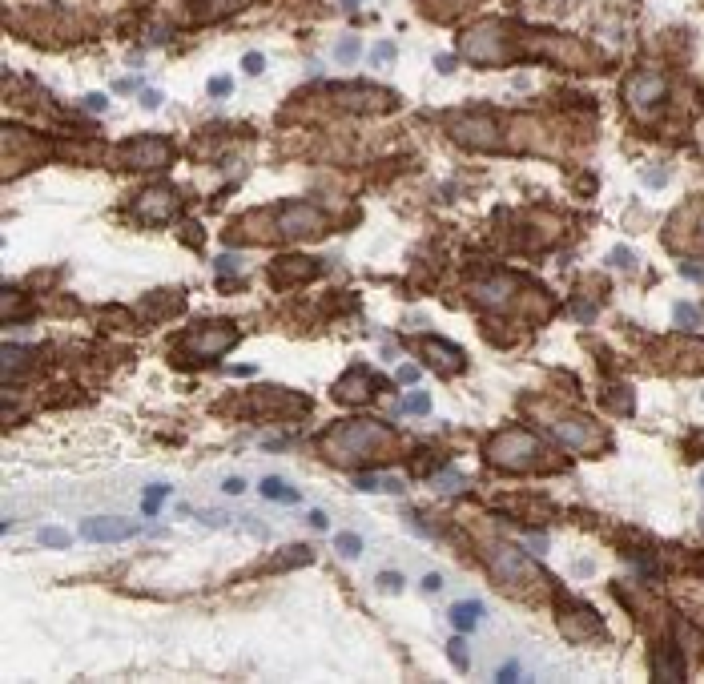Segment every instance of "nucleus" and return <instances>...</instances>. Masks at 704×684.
Segmentation results:
<instances>
[{
  "label": "nucleus",
  "instance_id": "f257e3e1",
  "mask_svg": "<svg viewBox=\"0 0 704 684\" xmlns=\"http://www.w3.org/2000/svg\"><path fill=\"white\" fill-rule=\"evenodd\" d=\"M391 447H395L391 427L371 423V419H346V423L330 427L326 435H322V451H326L334 463H346V467L378 463Z\"/></svg>",
  "mask_w": 704,
  "mask_h": 684
},
{
  "label": "nucleus",
  "instance_id": "f03ea898",
  "mask_svg": "<svg viewBox=\"0 0 704 684\" xmlns=\"http://www.w3.org/2000/svg\"><path fill=\"white\" fill-rule=\"evenodd\" d=\"M540 439L527 435V431H499L491 443H487V463L491 467H503V471H527L540 463Z\"/></svg>",
  "mask_w": 704,
  "mask_h": 684
},
{
  "label": "nucleus",
  "instance_id": "7ed1b4c3",
  "mask_svg": "<svg viewBox=\"0 0 704 684\" xmlns=\"http://www.w3.org/2000/svg\"><path fill=\"white\" fill-rule=\"evenodd\" d=\"M503 28L495 21L487 24H475L471 32H463V41H459V52L475 61V65H499V61H507V45H503Z\"/></svg>",
  "mask_w": 704,
  "mask_h": 684
},
{
  "label": "nucleus",
  "instance_id": "20e7f679",
  "mask_svg": "<svg viewBox=\"0 0 704 684\" xmlns=\"http://www.w3.org/2000/svg\"><path fill=\"white\" fill-rule=\"evenodd\" d=\"M326 226V217L318 206H310V202H290V206H282L278 210V234L282 237H310L318 234Z\"/></svg>",
  "mask_w": 704,
  "mask_h": 684
},
{
  "label": "nucleus",
  "instance_id": "39448f33",
  "mask_svg": "<svg viewBox=\"0 0 704 684\" xmlns=\"http://www.w3.org/2000/svg\"><path fill=\"white\" fill-rule=\"evenodd\" d=\"M487 567H491V576L499 584H511V580H531L536 576V564L511 547V543H495L491 551H487Z\"/></svg>",
  "mask_w": 704,
  "mask_h": 684
},
{
  "label": "nucleus",
  "instance_id": "423d86ee",
  "mask_svg": "<svg viewBox=\"0 0 704 684\" xmlns=\"http://www.w3.org/2000/svg\"><path fill=\"white\" fill-rule=\"evenodd\" d=\"M237 326H230V322H222V326H202V331H193L186 338V351L197 354V358H217V354L234 351L237 346Z\"/></svg>",
  "mask_w": 704,
  "mask_h": 684
},
{
  "label": "nucleus",
  "instance_id": "0eeeda50",
  "mask_svg": "<svg viewBox=\"0 0 704 684\" xmlns=\"http://www.w3.org/2000/svg\"><path fill=\"white\" fill-rule=\"evenodd\" d=\"M668 93V81L660 77V72H632L628 81H624V97H628V105H632L636 113H652V105H656L660 97Z\"/></svg>",
  "mask_w": 704,
  "mask_h": 684
},
{
  "label": "nucleus",
  "instance_id": "6e6552de",
  "mask_svg": "<svg viewBox=\"0 0 704 684\" xmlns=\"http://www.w3.org/2000/svg\"><path fill=\"white\" fill-rule=\"evenodd\" d=\"M169 141H162V137H133V141L121 145V157L129 162L133 169H157L169 162Z\"/></svg>",
  "mask_w": 704,
  "mask_h": 684
},
{
  "label": "nucleus",
  "instance_id": "1a4fd4ad",
  "mask_svg": "<svg viewBox=\"0 0 704 684\" xmlns=\"http://www.w3.org/2000/svg\"><path fill=\"white\" fill-rule=\"evenodd\" d=\"M173 213H177V197H173V189H145L137 202H133V217H137V222H149V226L169 222Z\"/></svg>",
  "mask_w": 704,
  "mask_h": 684
},
{
  "label": "nucleus",
  "instance_id": "9d476101",
  "mask_svg": "<svg viewBox=\"0 0 704 684\" xmlns=\"http://www.w3.org/2000/svg\"><path fill=\"white\" fill-rule=\"evenodd\" d=\"M137 527L133 523H125V519H117V516H93V519H85L81 523V536L85 540H93V543H113V540H129Z\"/></svg>",
  "mask_w": 704,
  "mask_h": 684
},
{
  "label": "nucleus",
  "instance_id": "9b49d317",
  "mask_svg": "<svg viewBox=\"0 0 704 684\" xmlns=\"http://www.w3.org/2000/svg\"><path fill=\"white\" fill-rule=\"evenodd\" d=\"M475 302L487 310H499L511 302V294H516V278H507V274H491V278H483V282H475Z\"/></svg>",
  "mask_w": 704,
  "mask_h": 684
},
{
  "label": "nucleus",
  "instance_id": "f8f14e48",
  "mask_svg": "<svg viewBox=\"0 0 704 684\" xmlns=\"http://www.w3.org/2000/svg\"><path fill=\"white\" fill-rule=\"evenodd\" d=\"M459 141H467V145H479V149H499V133H495V125L487 117H459L455 121V129H451Z\"/></svg>",
  "mask_w": 704,
  "mask_h": 684
},
{
  "label": "nucleus",
  "instance_id": "ddd939ff",
  "mask_svg": "<svg viewBox=\"0 0 704 684\" xmlns=\"http://www.w3.org/2000/svg\"><path fill=\"white\" fill-rule=\"evenodd\" d=\"M551 435H556L567 451H587L596 443V431H591L584 419H556V423H551Z\"/></svg>",
  "mask_w": 704,
  "mask_h": 684
},
{
  "label": "nucleus",
  "instance_id": "4468645a",
  "mask_svg": "<svg viewBox=\"0 0 704 684\" xmlns=\"http://www.w3.org/2000/svg\"><path fill=\"white\" fill-rule=\"evenodd\" d=\"M334 395H338L342 402H366L371 395H375V378L366 375L362 367H354L351 375L338 382V391H334Z\"/></svg>",
  "mask_w": 704,
  "mask_h": 684
},
{
  "label": "nucleus",
  "instance_id": "2eb2a0df",
  "mask_svg": "<svg viewBox=\"0 0 704 684\" xmlns=\"http://www.w3.org/2000/svg\"><path fill=\"white\" fill-rule=\"evenodd\" d=\"M422 351L431 354V362H435L439 371H463V354H459V346H447L443 338H427Z\"/></svg>",
  "mask_w": 704,
  "mask_h": 684
},
{
  "label": "nucleus",
  "instance_id": "dca6fc26",
  "mask_svg": "<svg viewBox=\"0 0 704 684\" xmlns=\"http://www.w3.org/2000/svg\"><path fill=\"white\" fill-rule=\"evenodd\" d=\"M479 620H483V604H475V600H459V604L451 608V624H455L459 632H471Z\"/></svg>",
  "mask_w": 704,
  "mask_h": 684
},
{
  "label": "nucleus",
  "instance_id": "f3484780",
  "mask_svg": "<svg viewBox=\"0 0 704 684\" xmlns=\"http://www.w3.org/2000/svg\"><path fill=\"white\" fill-rule=\"evenodd\" d=\"M354 487H358V491H391V496H399L402 491L399 479H371V475H358Z\"/></svg>",
  "mask_w": 704,
  "mask_h": 684
},
{
  "label": "nucleus",
  "instance_id": "a211bd4d",
  "mask_svg": "<svg viewBox=\"0 0 704 684\" xmlns=\"http://www.w3.org/2000/svg\"><path fill=\"white\" fill-rule=\"evenodd\" d=\"M262 496L278 499V503H298V491H294V487H286L282 479H266V483H262Z\"/></svg>",
  "mask_w": 704,
  "mask_h": 684
},
{
  "label": "nucleus",
  "instance_id": "6ab92c4d",
  "mask_svg": "<svg viewBox=\"0 0 704 684\" xmlns=\"http://www.w3.org/2000/svg\"><path fill=\"white\" fill-rule=\"evenodd\" d=\"M672 314H676V322H681L684 331H696V326L704 322V318H701V310L692 306V302H676V306H672Z\"/></svg>",
  "mask_w": 704,
  "mask_h": 684
},
{
  "label": "nucleus",
  "instance_id": "aec40b11",
  "mask_svg": "<svg viewBox=\"0 0 704 684\" xmlns=\"http://www.w3.org/2000/svg\"><path fill=\"white\" fill-rule=\"evenodd\" d=\"M334 547H338V556H342V560H358V556H362V540L351 536V531H342V536L334 540Z\"/></svg>",
  "mask_w": 704,
  "mask_h": 684
},
{
  "label": "nucleus",
  "instance_id": "412c9836",
  "mask_svg": "<svg viewBox=\"0 0 704 684\" xmlns=\"http://www.w3.org/2000/svg\"><path fill=\"white\" fill-rule=\"evenodd\" d=\"M37 540L45 543V547H69L72 536L65 531V527H41V536H37Z\"/></svg>",
  "mask_w": 704,
  "mask_h": 684
},
{
  "label": "nucleus",
  "instance_id": "4be33fe9",
  "mask_svg": "<svg viewBox=\"0 0 704 684\" xmlns=\"http://www.w3.org/2000/svg\"><path fill=\"white\" fill-rule=\"evenodd\" d=\"M314 274V262H298V266H274V278H310Z\"/></svg>",
  "mask_w": 704,
  "mask_h": 684
},
{
  "label": "nucleus",
  "instance_id": "5701e85b",
  "mask_svg": "<svg viewBox=\"0 0 704 684\" xmlns=\"http://www.w3.org/2000/svg\"><path fill=\"white\" fill-rule=\"evenodd\" d=\"M169 496V487H149V491H145V496H141V507H145V516H153V511H157V507H162V499Z\"/></svg>",
  "mask_w": 704,
  "mask_h": 684
},
{
  "label": "nucleus",
  "instance_id": "b1692460",
  "mask_svg": "<svg viewBox=\"0 0 704 684\" xmlns=\"http://www.w3.org/2000/svg\"><path fill=\"white\" fill-rule=\"evenodd\" d=\"M447 652H451V661H455V668H467V640L463 636H455V640H447Z\"/></svg>",
  "mask_w": 704,
  "mask_h": 684
},
{
  "label": "nucleus",
  "instance_id": "393cba45",
  "mask_svg": "<svg viewBox=\"0 0 704 684\" xmlns=\"http://www.w3.org/2000/svg\"><path fill=\"white\" fill-rule=\"evenodd\" d=\"M402 411H411V415H427V411H431V395H415V391H411V395H407V399H402Z\"/></svg>",
  "mask_w": 704,
  "mask_h": 684
},
{
  "label": "nucleus",
  "instance_id": "a878e982",
  "mask_svg": "<svg viewBox=\"0 0 704 684\" xmlns=\"http://www.w3.org/2000/svg\"><path fill=\"white\" fill-rule=\"evenodd\" d=\"M358 52H362V45H358L354 37H342V41L334 45V57H338V61H354Z\"/></svg>",
  "mask_w": 704,
  "mask_h": 684
},
{
  "label": "nucleus",
  "instance_id": "bb28decb",
  "mask_svg": "<svg viewBox=\"0 0 704 684\" xmlns=\"http://www.w3.org/2000/svg\"><path fill=\"white\" fill-rule=\"evenodd\" d=\"M17 310H21L17 290H4V322H17Z\"/></svg>",
  "mask_w": 704,
  "mask_h": 684
},
{
  "label": "nucleus",
  "instance_id": "cd10ccee",
  "mask_svg": "<svg viewBox=\"0 0 704 684\" xmlns=\"http://www.w3.org/2000/svg\"><path fill=\"white\" fill-rule=\"evenodd\" d=\"M681 274H684V278H692V282H701V286H704V266H701V262L684 258V262H681Z\"/></svg>",
  "mask_w": 704,
  "mask_h": 684
},
{
  "label": "nucleus",
  "instance_id": "c85d7f7f",
  "mask_svg": "<svg viewBox=\"0 0 704 684\" xmlns=\"http://www.w3.org/2000/svg\"><path fill=\"white\" fill-rule=\"evenodd\" d=\"M387 61H395V45H375L371 48V65H387Z\"/></svg>",
  "mask_w": 704,
  "mask_h": 684
},
{
  "label": "nucleus",
  "instance_id": "c756f323",
  "mask_svg": "<svg viewBox=\"0 0 704 684\" xmlns=\"http://www.w3.org/2000/svg\"><path fill=\"white\" fill-rule=\"evenodd\" d=\"M378 588H387V592H402V576H399V571H382V576H378Z\"/></svg>",
  "mask_w": 704,
  "mask_h": 684
},
{
  "label": "nucleus",
  "instance_id": "7c9ffc66",
  "mask_svg": "<svg viewBox=\"0 0 704 684\" xmlns=\"http://www.w3.org/2000/svg\"><path fill=\"white\" fill-rule=\"evenodd\" d=\"M419 375H422V371H419V367H415V362H402V367H399V382H402V387H411V382H419Z\"/></svg>",
  "mask_w": 704,
  "mask_h": 684
},
{
  "label": "nucleus",
  "instance_id": "2f4dec72",
  "mask_svg": "<svg viewBox=\"0 0 704 684\" xmlns=\"http://www.w3.org/2000/svg\"><path fill=\"white\" fill-rule=\"evenodd\" d=\"M230 89H234V81H230V77H210V93L213 97H226Z\"/></svg>",
  "mask_w": 704,
  "mask_h": 684
},
{
  "label": "nucleus",
  "instance_id": "473e14b6",
  "mask_svg": "<svg viewBox=\"0 0 704 684\" xmlns=\"http://www.w3.org/2000/svg\"><path fill=\"white\" fill-rule=\"evenodd\" d=\"M237 266H242L237 254H222V258H217V274H237Z\"/></svg>",
  "mask_w": 704,
  "mask_h": 684
},
{
  "label": "nucleus",
  "instance_id": "72a5a7b5",
  "mask_svg": "<svg viewBox=\"0 0 704 684\" xmlns=\"http://www.w3.org/2000/svg\"><path fill=\"white\" fill-rule=\"evenodd\" d=\"M162 101H165V93H157V89H145V93H141V105H145V109H162Z\"/></svg>",
  "mask_w": 704,
  "mask_h": 684
},
{
  "label": "nucleus",
  "instance_id": "f704fd0d",
  "mask_svg": "<svg viewBox=\"0 0 704 684\" xmlns=\"http://www.w3.org/2000/svg\"><path fill=\"white\" fill-rule=\"evenodd\" d=\"M459 487H463V479H459L455 471H451V475H439V491H459Z\"/></svg>",
  "mask_w": 704,
  "mask_h": 684
},
{
  "label": "nucleus",
  "instance_id": "c9c22d12",
  "mask_svg": "<svg viewBox=\"0 0 704 684\" xmlns=\"http://www.w3.org/2000/svg\"><path fill=\"white\" fill-rule=\"evenodd\" d=\"M266 69V57H262V52H250V57H246V72H262Z\"/></svg>",
  "mask_w": 704,
  "mask_h": 684
},
{
  "label": "nucleus",
  "instance_id": "e433bc0d",
  "mask_svg": "<svg viewBox=\"0 0 704 684\" xmlns=\"http://www.w3.org/2000/svg\"><path fill=\"white\" fill-rule=\"evenodd\" d=\"M576 318L591 322V318H596V302H580V306H576Z\"/></svg>",
  "mask_w": 704,
  "mask_h": 684
},
{
  "label": "nucleus",
  "instance_id": "4c0bfd02",
  "mask_svg": "<svg viewBox=\"0 0 704 684\" xmlns=\"http://www.w3.org/2000/svg\"><path fill=\"white\" fill-rule=\"evenodd\" d=\"M495 681H519V664H503V668H499V676H495Z\"/></svg>",
  "mask_w": 704,
  "mask_h": 684
},
{
  "label": "nucleus",
  "instance_id": "58836bf2",
  "mask_svg": "<svg viewBox=\"0 0 704 684\" xmlns=\"http://www.w3.org/2000/svg\"><path fill=\"white\" fill-rule=\"evenodd\" d=\"M612 262H616V266H632V254L620 246V250H612Z\"/></svg>",
  "mask_w": 704,
  "mask_h": 684
},
{
  "label": "nucleus",
  "instance_id": "ea45409f",
  "mask_svg": "<svg viewBox=\"0 0 704 684\" xmlns=\"http://www.w3.org/2000/svg\"><path fill=\"white\" fill-rule=\"evenodd\" d=\"M310 527H318V531H326V527H330V519L322 516V511H310Z\"/></svg>",
  "mask_w": 704,
  "mask_h": 684
},
{
  "label": "nucleus",
  "instance_id": "a19ab883",
  "mask_svg": "<svg viewBox=\"0 0 704 684\" xmlns=\"http://www.w3.org/2000/svg\"><path fill=\"white\" fill-rule=\"evenodd\" d=\"M435 65H439V72H455V57H435Z\"/></svg>",
  "mask_w": 704,
  "mask_h": 684
},
{
  "label": "nucleus",
  "instance_id": "79ce46f5",
  "mask_svg": "<svg viewBox=\"0 0 704 684\" xmlns=\"http://www.w3.org/2000/svg\"><path fill=\"white\" fill-rule=\"evenodd\" d=\"M644 182H648V186H660V182H664V169H648Z\"/></svg>",
  "mask_w": 704,
  "mask_h": 684
},
{
  "label": "nucleus",
  "instance_id": "37998d69",
  "mask_svg": "<svg viewBox=\"0 0 704 684\" xmlns=\"http://www.w3.org/2000/svg\"><path fill=\"white\" fill-rule=\"evenodd\" d=\"M226 491H230V496H242V491H246V483H242V479H226Z\"/></svg>",
  "mask_w": 704,
  "mask_h": 684
},
{
  "label": "nucleus",
  "instance_id": "c03bdc74",
  "mask_svg": "<svg viewBox=\"0 0 704 684\" xmlns=\"http://www.w3.org/2000/svg\"><path fill=\"white\" fill-rule=\"evenodd\" d=\"M85 105H89V109H93V113H101V109H105V105H109V101H105V97H89V101H85Z\"/></svg>",
  "mask_w": 704,
  "mask_h": 684
},
{
  "label": "nucleus",
  "instance_id": "a18cd8bd",
  "mask_svg": "<svg viewBox=\"0 0 704 684\" xmlns=\"http://www.w3.org/2000/svg\"><path fill=\"white\" fill-rule=\"evenodd\" d=\"M342 4H346V8H358V4H362V0H342Z\"/></svg>",
  "mask_w": 704,
  "mask_h": 684
},
{
  "label": "nucleus",
  "instance_id": "49530a36",
  "mask_svg": "<svg viewBox=\"0 0 704 684\" xmlns=\"http://www.w3.org/2000/svg\"><path fill=\"white\" fill-rule=\"evenodd\" d=\"M701 226H704V222H701ZM701 242H704V230H701Z\"/></svg>",
  "mask_w": 704,
  "mask_h": 684
},
{
  "label": "nucleus",
  "instance_id": "de8ad7c7",
  "mask_svg": "<svg viewBox=\"0 0 704 684\" xmlns=\"http://www.w3.org/2000/svg\"><path fill=\"white\" fill-rule=\"evenodd\" d=\"M701 487H704V475H701Z\"/></svg>",
  "mask_w": 704,
  "mask_h": 684
}]
</instances>
